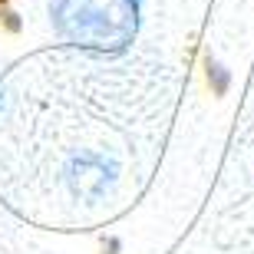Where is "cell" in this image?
I'll return each mask as SVG.
<instances>
[{
  "instance_id": "obj_1",
  "label": "cell",
  "mask_w": 254,
  "mask_h": 254,
  "mask_svg": "<svg viewBox=\"0 0 254 254\" xmlns=\"http://www.w3.org/2000/svg\"><path fill=\"white\" fill-rule=\"evenodd\" d=\"M53 27L76 47L123 50L135 33V0H57Z\"/></svg>"
},
{
  "instance_id": "obj_2",
  "label": "cell",
  "mask_w": 254,
  "mask_h": 254,
  "mask_svg": "<svg viewBox=\"0 0 254 254\" xmlns=\"http://www.w3.org/2000/svg\"><path fill=\"white\" fill-rule=\"evenodd\" d=\"M69 191L76 198H86V201H96L109 191L116 179V162L103 159V155H79V159L69 162Z\"/></svg>"
}]
</instances>
